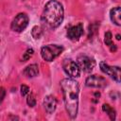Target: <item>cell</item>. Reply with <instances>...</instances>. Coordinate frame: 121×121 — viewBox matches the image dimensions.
<instances>
[{
  "instance_id": "cell-3",
  "label": "cell",
  "mask_w": 121,
  "mask_h": 121,
  "mask_svg": "<svg viewBox=\"0 0 121 121\" xmlns=\"http://www.w3.org/2000/svg\"><path fill=\"white\" fill-rule=\"evenodd\" d=\"M63 51V47L59 44H47L42 47L41 55L42 58L46 61H52L59 57Z\"/></svg>"
},
{
  "instance_id": "cell-10",
  "label": "cell",
  "mask_w": 121,
  "mask_h": 121,
  "mask_svg": "<svg viewBox=\"0 0 121 121\" xmlns=\"http://www.w3.org/2000/svg\"><path fill=\"white\" fill-rule=\"evenodd\" d=\"M43 107L48 113H52L57 107V99L53 95H46L43 99Z\"/></svg>"
},
{
  "instance_id": "cell-17",
  "label": "cell",
  "mask_w": 121,
  "mask_h": 121,
  "mask_svg": "<svg viewBox=\"0 0 121 121\" xmlns=\"http://www.w3.org/2000/svg\"><path fill=\"white\" fill-rule=\"evenodd\" d=\"M33 53H34V50H33L32 48H28V49H26V52L24 53V55H23V61H26V60H28L32 57Z\"/></svg>"
},
{
  "instance_id": "cell-20",
  "label": "cell",
  "mask_w": 121,
  "mask_h": 121,
  "mask_svg": "<svg viewBox=\"0 0 121 121\" xmlns=\"http://www.w3.org/2000/svg\"><path fill=\"white\" fill-rule=\"evenodd\" d=\"M116 39H117V40H121V36H120L119 34H117V35H116Z\"/></svg>"
},
{
  "instance_id": "cell-19",
  "label": "cell",
  "mask_w": 121,
  "mask_h": 121,
  "mask_svg": "<svg viewBox=\"0 0 121 121\" xmlns=\"http://www.w3.org/2000/svg\"><path fill=\"white\" fill-rule=\"evenodd\" d=\"M1 93H2V95H1V101H3L4 96H5V90H4V88H1Z\"/></svg>"
},
{
  "instance_id": "cell-11",
  "label": "cell",
  "mask_w": 121,
  "mask_h": 121,
  "mask_svg": "<svg viewBox=\"0 0 121 121\" xmlns=\"http://www.w3.org/2000/svg\"><path fill=\"white\" fill-rule=\"evenodd\" d=\"M110 17L114 25L121 26V7H115L112 9L110 10Z\"/></svg>"
},
{
  "instance_id": "cell-16",
  "label": "cell",
  "mask_w": 121,
  "mask_h": 121,
  "mask_svg": "<svg viewBox=\"0 0 121 121\" xmlns=\"http://www.w3.org/2000/svg\"><path fill=\"white\" fill-rule=\"evenodd\" d=\"M26 103H27V105H28L29 107H34V106L36 105L35 95H34L32 93L28 94V95H27V97H26Z\"/></svg>"
},
{
  "instance_id": "cell-4",
  "label": "cell",
  "mask_w": 121,
  "mask_h": 121,
  "mask_svg": "<svg viewBox=\"0 0 121 121\" xmlns=\"http://www.w3.org/2000/svg\"><path fill=\"white\" fill-rule=\"evenodd\" d=\"M28 21H29L28 16L26 13L21 12V13L17 14L15 16V18L12 20L11 25H10V27L15 32H22L27 26Z\"/></svg>"
},
{
  "instance_id": "cell-9",
  "label": "cell",
  "mask_w": 121,
  "mask_h": 121,
  "mask_svg": "<svg viewBox=\"0 0 121 121\" xmlns=\"http://www.w3.org/2000/svg\"><path fill=\"white\" fill-rule=\"evenodd\" d=\"M82 34H83V26L81 23L71 26L67 30V37L71 41H78L82 36Z\"/></svg>"
},
{
  "instance_id": "cell-15",
  "label": "cell",
  "mask_w": 121,
  "mask_h": 121,
  "mask_svg": "<svg viewBox=\"0 0 121 121\" xmlns=\"http://www.w3.org/2000/svg\"><path fill=\"white\" fill-rule=\"evenodd\" d=\"M31 35H32V37L34 38V39H40L41 37H42V35H43V30H42V28L40 27V26H35L33 28H32V30H31Z\"/></svg>"
},
{
  "instance_id": "cell-8",
  "label": "cell",
  "mask_w": 121,
  "mask_h": 121,
  "mask_svg": "<svg viewBox=\"0 0 121 121\" xmlns=\"http://www.w3.org/2000/svg\"><path fill=\"white\" fill-rule=\"evenodd\" d=\"M85 84L88 87H94V88H105L107 86V81L104 78L96 76V75H91L89 76L86 80Z\"/></svg>"
},
{
  "instance_id": "cell-1",
  "label": "cell",
  "mask_w": 121,
  "mask_h": 121,
  "mask_svg": "<svg viewBox=\"0 0 121 121\" xmlns=\"http://www.w3.org/2000/svg\"><path fill=\"white\" fill-rule=\"evenodd\" d=\"M60 87L62 90L63 101L66 112L70 118L74 119L77 117L78 110V82L73 78H63L60 81Z\"/></svg>"
},
{
  "instance_id": "cell-13",
  "label": "cell",
  "mask_w": 121,
  "mask_h": 121,
  "mask_svg": "<svg viewBox=\"0 0 121 121\" xmlns=\"http://www.w3.org/2000/svg\"><path fill=\"white\" fill-rule=\"evenodd\" d=\"M102 110L103 112H105L111 120H114L115 119V110L113 108H112L109 104H103L102 105Z\"/></svg>"
},
{
  "instance_id": "cell-5",
  "label": "cell",
  "mask_w": 121,
  "mask_h": 121,
  "mask_svg": "<svg viewBox=\"0 0 121 121\" xmlns=\"http://www.w3.org/2000/svg\"><path fill=\"white\" fill-rule=\"evenodd\" d=\"M99 66L103 73L110 76L116 82H121V67L111 66V65L107 64L105 61H101L99 63Z\"/></svg>"
},
{
  "instance_id": "cell-2",
  "label": "cell",
  "mask_w": 121,
  "mask_h": 121,
  "mask_svg": "<svg viewBox=\"0 0 121 121\" xmlns=\"http://www.w3.org/2000/svg\"><path fill=\"white\" fill-rule=\"evenodd\" d=\"M64 11L62 5L57 0L48 1L42 14V22L49 28H57L63 21Z\"/></svg>"
},
{
  "instance_id": "cell-18",
  "label": "cell",
  "mask_w": 121,
  "mask_h": 121,
  "mask_svg": "<svg viewBox=\"0 0 121 121\" xmlns=\"http://www.w3.org/2000/svg\"><path fill=\"white\" fill-rule=\"evenodd\" d=\"M21 94H22V95H26L28 93H29V88H28V86H26V85H25V84H23V85H21Z\"/></svg>"
},
{
  "instance_id": "cell-14",
  "label": "cell",
  "mask_w": 121,
  "mask_h": 121,
  "mask_svg": "<svg viewBox=\"0 0 121 121\" xmlns=\"http://www.w3.org/2000/svg\"><path fill=\"white\" fill-rule=\"evenodd\" d=\"M104 42H105L106 45H108V46L111 47V51H115L116 50V46H115V44H113V43L112 41V33L110 31H108V32L105 33Z\"/></svg>"
},
{
  "instance_id": "cell-12",
  "label": "cell",
  "mask_w": 121,
  "mask_h": 121,
  "mask_svg": "<svg viewBox=\"0 0 121 121\" xmlns=\"http://www.w3.org/2000/svg\"><path fill=\"white\" fill-rule=\"evenodd\" d=\"M24 75L27 78H34L39 74V66L36 63L27 65L24 70Z\"/></svg>"
},
{
  "instance_id": "cell-6",
  "label": "cell",
  "mask_w": 121,
  "mask_h": 121,
  "mask_svg": "<svg viewBox=\"0 0 121 121\" xmlns=\"http://www.w3.org/2000/svg\"><path fill=\"white\" fill-rule=\"evenodd\" d=\"M63 71L71 78H78L80 75V67L78 62H75L71 59H65L62 61Z\"/></svg>"
},
{
  "instance_id": "cell-7",
  "label": "cell",
  "mask_w": 121,
  "mask_h": 121,
  "mask_svg": "<svg viewBox=\"0 0 121 121\" xmlns=\"http://www.w3.org/2000/svg\"><path fill=\"white\" fill-rule=\"evenodd\" d=\"M78 64L80 69L86 73L91 72L95 66V60L88 56H79L78 58Z\"/></svg>"
}]
</instances>
